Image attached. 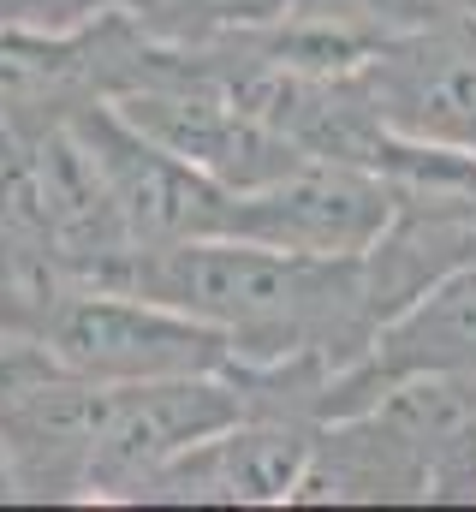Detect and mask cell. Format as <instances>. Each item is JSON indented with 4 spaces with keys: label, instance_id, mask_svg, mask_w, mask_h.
<instances>
[{
    "label": "cell",
    "instance_id": "1",
    "mask_svg": "<svg viewBox=\"0 0 476 512\" xmlns=\"http://www.w3.org/2000/svg\"><path fill=\"white\" fill-rule=\"evenodd\" d=\"M114 286L161 298L227 334L233 364L322 358L352 370L375 340L357 256H298L250 239H179L161 251H131Z\"/></svg>",
    "mask_w": 476,
    "mask_h": 512
},
{
    "label": "cell",
    "instance_id": "2",
    "mask_svg": "<svg viewBox=\"0 0 476 512\" xmlns=\"http://www.w3.org/2000/svg\"><path fill=\"white\" fill-rule=\"evenodd\" d=\"M18 322H30L54 358L84 376V382H161V376H215L233 364V346L221 328L125 292V286H90V280H60L36 298H0Z\"/></svg>",
    "mask_w": 476,
    "mask_h": 512
},
{
    "label": "cell",
    "instance_id": "3",
    "mask_svg": "<svg viewBox=\"0 0 476 512\" xmlns=\"http://www.w3.org/2000/svg\"><path fill=\"white\" fill-rule=\"evenodd\" d=\"M352 78L387 131L476 155V6L393 30Z\"/></svg>",
    "mask_w": 476,
    "mask_h": 512
},
{
    "label": "cell",
    "instance_id": "4",
    "mask_svg": "<svg viewBox=\"0 0 476 512\" xmlns=\"http://www.w3.org/2000/svg\"><path fill=\"white\" fill-rule=\"evenodd\" d=\"M78 143L90 149V161L102 167V185L119 209V227L131 239V251H161L179 239H209L227 221V197L215 179H203L191 161H179L173 149H161L155 137L119 120L114 102H84L66 114Z\"/></svg>",
    "mask_w": 476,
    "mask_h": 512
},
{
    "label": "cell",
    "instance_id": "5",
    "mask_svg": "<svg viewBox=\"0 0 476 512\" xmlns=\"http://www.w3.org/2000/svg\"><path fill=\"white\" fill-rule=\"evenodd\" d=\"M393 215V185L369 167L310 155L292 173L227 197V239L298 256H363Z\"/></svg>",
    "mask_w": 476,
    "mask_h": 512
},
{
    "label": "cell",
    "instance_id": "6",
    "mask_svg": "<svg viewBox=\"0 0 476 512\" xmlns=\"http://www.w3.org/2000/svg\"><path fill=\"white\" fill-rule=\"evenodd\" d=\"M244 417V399L227 370L215 376H161V382H119L108 393V423L90 465V501H137L143 483L173 465L203 435Z\"/></svg>",
    "mask_w": 476,
    "mask_h": 512
},
{
    "label": "cell",
    "instance_id": "7",
    "mask_svg": "<svg viewBox=\"0 0 476 512\" xmlns=\"http://www.w3.org/2000/svg\"><path fill=\"white\" fill-rule=\"evenodd\" d=\"M316 423L292 417H256L244 411L238 423L203 435L185 447L173 465H161L137 501H167V507H262V501H292L304 459H310Z\"/></svg>",
    "mask_w": 476,
    "mask_h": 512
},
{
    "label": "cell",
    "instance_id": "8",
    "mask_svg": "<svg viewBox=\"0 0 476 512\" xmlns=\"http://www.w3.org/2000/svg\"><path fill=\"white\" fill-rule=\"evenodd\" d=\"M108 382L54 376L0 405V453L12 465L18 501H90V465L108 423Z\"/></svg>",
    "mask_w": 476,
    "mask_h": 512
},
{
    "label": "cell",
    "instance_id": "9",
    "mask_svg": "<svg viewBox=\"0 0 476 512\" xmlns=\"http://www.w3.org/2000/svg\"><path fill=\"white\" fill-rule=\"evenodd\" d=\"M405 376H476V262H465L459 274H447L441 286H429L417 304L375 328L369 352L334 376L328 423L363 411L375 393Z\"/></svg>",
    "mask_w": 476,
    "mask_h": 512
},
{
    "label": "cell",
    "instance_id": "10",
    "mask_svg": "<svg viewBox=\"0 0 476 512\" xmlns=\"http://www.w3.org/2000/svg\"><path fill=\"white\" fill-rule=\"evenodd\" d=\"M363 262V298L375 322H393L429 286L476 262V191H393V215Z\"/></svg>",
    "mask_w": 476,
    "mask_h": 512
},
{
    "label": "cell",
    "instance_id": "11",
    "mask_svg": "<svg viewBox=\"0 0 476 512\" xmlns=\"http://www.w3.org/2000/svg\"><path fill=\"white\" fill-rule=\"evenodd\" d=\"M60 286L54 227L24 131L0 114V298H36Z\"/></svg>",
    "mask_w": 476,
    "mask_h": 512
},
{
    "label": "cell",
    "instance_id": "12",
    "mask_svg": "<svg viewBox=\"0 0 476 512\" xmlns=\"http://www.w3.org/2000/svg\"><path fill=\"white\" fill-rule=\"evenodd\" d=\"M292 6L298 0H149V12L137 24L161 42H203V36H221V30L274 24Z\"/></svg>",
    "mask_w": 476,
    "mask_h": 512
},
{
    "label": "cell",
    "instance_id": "13",
    "mask_svg": "<svg viewBox=\"0 0 476 512\" xmlns=\"http://www.w3.org/2000/svg\"><path fill=\"white\" fill-rule=\"evenodd\" d=\"M54 376H66V364L54 358V346L30 322H18L12 310H0V405L18 399V393H30V387L54 382Z\"/></svg>",
    "mask_w": 476,
    "mask_h": 512
},
{
    "label": "cell",
    "instance_id": "14",
    "mask_svg": "<svg viewBox=\"0 0 476 512\" xmlns=\"http://www.w3.org/2000/svg\"><path fill=\"white\" fill-rule=\"evenodd\" d=\"M108 12L143 18L149 0H0V24H24V30H78Z\"/></svg>",
    "mask_w": 476,
    "mask_h": 512
},
{
    "label": "cell",
    "instance_id": "15",
    "mask_svg": "<svg viewBox=\"0 0 476 512\" xmlns=\"http://www.w3.org/2000/svg\"><path fill=\"white\" fill-rule=\"evenodd\" d=\"M0 501H18V483H12V465H6V453H0Z\"/></svg>",
    "mask_w": 476,
    "mask_h": 512
}]
</instances>
